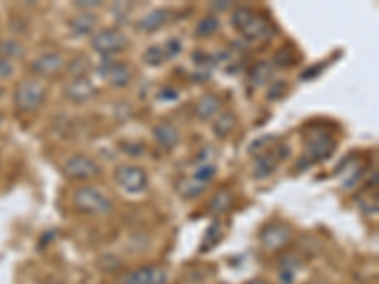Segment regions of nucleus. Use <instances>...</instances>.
<instances>
[{
    "label": "nucleus",
    "instance_id": "12",
    "mask_svg": "<svg viewBox=\"0 0 379 284\" xmlns=\"http://www.w3.org/2000/svg\"><path fill=\"white\" fill-rule=\"evenodd\" d=\"M63 66H65V59H63V55L59 52H48L44 55H40L38 59L33 61L31 70L36 76L46 78V76H53V74L59 73Z\"/></svg>",
    "mask_w": 379,
    "mask_h": 284
},
{
    "label": "nucleus",
    "instance_id": "32",
    "mask_svg": "<svg viewBox=\"0 0 379 284\" xmlns=\"http://www.w3.org/2000/svg\"><path fill=\"white\" fill-rule=\"evenodd\" d=\"M101 2H95V0H87V2H76V6L80 8H95L99 6Z\"/></svg>",
    "mask_w": 379,
    "mask_h": 284
},
{
    "label": "nucleus",
    "instance_id": "5",
    "mask_svg": "<svg viewBox=\"0 0 379 284\" xmlns=\"http://www.w3.org/2000/svg\"><path fill=\"white\" fill-rule=\"evenodd\" d=\"M127 46V36L116 29H103L93 34L92 47L103 57H112L116 53H122Z\"/></svg>",
    "mask_w": 379,
    "mask_h": 284
},
{
    "label": "nucleus",
    "instance_id": "6",
    "mask_svg": "<svg viewBox=\"0 0 379 284\" xmlns=\"http://www.w3.org/2000/svg\"><path fill=\"white\" fill-rule=\"evenodd\" d=\"M116 284H167V271L159 265H143L124 273Z\"/></svg>",
    "mask_w": 379,
    "mask_h": 284
},
{
    "label": "nucleus",
    "instance_id": "17",
    "mask_svg": "<svg viewBox=\"0 0 379 284\" xmlns=\"http://www.w3.org/2000/svg\"><path fill=\"white\" fill-rule=\"evenodd\" d=\"M97 25V20L93 13H80L78 17L69 21V29L72 31L74 36H85V34L93 33V29Z\"/></svg>",
    "mask_w": 379,
    "mask_h": 284
},
{
    "label": "nucleus",
    "instance_id": "22",
    "mask_svg": "<svg viewBox=\"0 0 379 284\" xmlns=\"http://www.w3.org/2000/svg\"><path fill=\"white\" fill-rule=\"evenodd\" d=\"M269 78H271V65H269V61H260V63H256V65L252 66V70H250V82H252L255 86H264Z\"/></svg>",
    "mask_w": 379,
    "mask_h": 284
},
{
    "label": "nucleus",
    "instance_id": "26",
    "mask_svg": "<svg viewBox=\"0 0 379 284\" xmlns=\"http://www.w3.org/2000/svg\"><path fill=\"white\" fill-rule=\"evenodd\" d=\"M216 177V165H213V163H203V165H199L196 169V172H194V179L199 180V182H203V184H209L210 180Z\"/></svg>",
    "mask_w": 379,
    "mask_h": 284
},
{
    "label": "nucleus",
    "instance_id": "11",
    "mask_svg": "<svg viewBox=\"0 0 379 284\" xmlns=\"http://www.w3.org/2000/svg\"><path fill=\"white\" fill-rule=\"evenodd\" d=\"M95 86L90 78H84V76H78V78L71 80L65 87V97L72 103H87L90 99L95 97Z\"/></svg>",
    "mask_w": 379,
    "mask_h": 284
},
{
    "label": "nucleus",
    "instance_id": "3",
    "mask_svg": "<svg viewBox=\"0 0 379 284\" xmlns=\"http://www.w3.org/2000/svg\"><path fill=\"white\" fill-rule=\"evenodd\" d=\"M336 146H338L336 144V139L330 133H327L324 129H315L311 133V137L306 139V154H303L301 163L313 165V163L327 161L336 152Z\"/></svg>",
    "mask_w": 379,
    "mask_h": 284
},
{
    "label": "nucleus",
    "instance_id": "34",
    "mask_svg": "<svg viewBox=\"0 0 379 284\" xmlns=\"http://www.w3.org/2000/svg\"><path fill=\"white\" fill-rule=\"evenodd\" d=\"M0 124H2V116H0Z\"/></svg>",
    "mask_w": 379,
    "mask_h": 284
},
{
    "label": "nucleus",
    "instance_id": "7",
    "mask_svg": "<svg viewBox=\"0 0 379 284\" xmlns=\"http://www.w3.org/2000/svg\"><path fill=\"white\" fill-rule=\"evenodd\" d=\"M114 179L127 193H141L148 188V177L141 167L120 165L114 172Z\"/></svg>",
    "mask_w": 379,
    "mask_h": 284
},
{
    "label": "nucleus",
    "instance_id": "18",
    "mask_svg": "<svg viewBox=\"0 0 379 284\" xmlns=\"http://www.w3.org/2000/svg\"><path fill=\"white\" fill-rule=\"evenodd\" d=\"M231 205H234V193L228 188H222L215 197L210 199L209 211L213 214H224V212H228L231 209Z\"/></svg>",
    "mask_w": 379,
    "mask_h": 284
},
{
    "label": "nucleus",
    "instance_id": "14",
    "mask_svg": "<svg viewBox=\"0 0 379 284\" xmlns=\"http://www.w3.org/2000/svg\"><path fill=\"white\" fill-rule=\"evenodd\" d=\"M277 163H279V159H277L275 154L264 152L260 156H256L255 167H252V177L255 179H268L277 169Z\"/></svg>",
    "mask_w": 379,
    "mask_h": 284
},
{
    "label": "nucleus",
    "instance_id": "21",
    "mask_svg": "<svg viewBox=\"0 0 379 284\" xmlns=\"http://www.w3.org/2000/svg\"><path fill=\"white\" fill-rule=\"evenodd\" d=\"M205 188H207V184H203V182H199V180L196 179L184 180V182L178 184V193H180L184 199H194L199 197V195L205 192Z\"/></svg>",
    "mask_w": 379,
    "mask_h": 284
},
{
    "label": "nucleus",
    "instance_id": "20",
    "mask_svg": "<svg viewBox=\"0 0 379 284\" xmlns=\"http://www.w3.org/2000/svg\"><path fill=\"white\" fill-rule=\"evenodd\" d=\"M236 126H237L236 116L231 112H224L220 114V118L216 119V124L213 129H215V135L218 139H226V137H229V135L234 133Z\"/></svg>",
    "mask_w": 379,
    "mask_h": 284
},
{
    "label": "nucleus",
    "instance_id": "2",
    "mask_svg": "<svg viewBox=\"0 0 379 284\" xmlns=\"http://www.w3.org/2000/svg\"><path fill=\"white\" fill-rule=\"evenodd\" d=\"M72 203L84 214L92 216H105L112 211V201L105 193L93 186H80L72 193Z\"/></svg>",
    "mask_w": 379,
    "mask_h": 284
},
{
    "label": "nucleus",
    "instance_id": "33",
    "mask_svg": "<svg viewBox=\"0 0 379 284\" xmlns=\"http://www.w3.org/2000/svg\"><path fill=\"white\" fill-rule=\"evenodd\" d=\"M247 284H268V283H264V281H258V278H256V281H250V283Z\"/></svg>",
    "mask_w": 379,
    "mask_h": 284
},
{
    "label": "nucleus",
    "instance_id": "31",
    "mask_svg": "<svg viewBox=\"0 0 379 284\" xmlns=\"http://www.w3.org/2000/svg\"><path fill=\"white\" fill-rule=\"evenodd\" d=\"M127 156H133V158H138L141 154L144 152V146L143 144H135V142H129V144H122Z\"/></svg>",
    "mask_w": 379,
    "mask_h": 284
},
{
    "label": "nucleus",
    "instance_id": "30",
    "mask_svg": "<svg viewBox=\"0 0 379 284\" xmlns=\"http://www.w3.org/2000/svg\"><path fill=\"white\" fill-rule=\"evenodd\" d=\"M13 74V65H12V61H8V59H2L0 57V80H4V78H10Z\"/></svg>",
    "mask_w": 379,
    "mask_h": 284
},
{
    "label": "nucleus",
    "instance_id": "24",
    "mask_svg": "<svg viewBox=\"0 0 379 284\" xmlns=\"http://www.w3.org/2000/svg\"><path fill=\"white\" fill-rule=\"evenodd\" d=\"M143 59L144 63H148L150 66H159L164 65L165 61H167V55H165L164 44L162 46H150L146 52L143 53Z\"/></svg>",
    "mask_w": 379,
    "mask_h": 284
},
{
    "label": "nucleus",
    "instance_id": "19",
    "mask_svg": "<svg viewBox=\"0 0 379 284\" xmlns=\"http://www.w3.org/2000/svg\"><path fill=\"white\" fill-rule=\"evenodd\" d=\"M220 239H222V224H220V220H215V222H210L207 232H205L201 252L213 251V248L220 243Z\"/></svg>",
    "mask_w": 379,
    "mask_h": 284
},
{
    "label": "nucleus",
    "instance_id": "27",
    "mask_svg": "<svg viewBox=\"0 0 379 284\" xmlns=\"http://www.w3.org/2000/svg\"><path fill=\"white\" fill-rule=\"evenodd\" d=\"M275 61L279 66H290L296 63V53L292 47H283L281 52L275 55Z\"/></svg>",
    "mask_w": 379,
    "mask_h": 284
},
{
    "label": "nucleus",
    "instance_id": "1",
    "mask_svg": "<svg viewBox=\"0 0 379 284\" xmlns=\"http://www.w3.org/2000/svg\"><path fill=\"white\" fill-rule=\"evenodd\" d=\"M231 25L236 27L245 38L252 42H264L275 34V27L269 23V20L245 6L236 8V12L231 13Z\"/></svg>",
    "mask_w": 379,
    "mask_h": 284
},
{
    "label": "nucleus",
    "instance_id": "29",
    "mask_svg": "<svg viewBox=\"0 0 379 284\" xmlns=\"http://www.w3.org/2000/svg\"><path fill=\"white\" fill-rule=\"evenodd\" d=\"M271 142H273V137H271V135H268V137H260V139H256L255 142L249 146V152H252L255 156H260V154H264V148L271 144Z\"/></svg>",
    "mask_w": 379,
    "mask_h": 284
},
{
    "label": "nucleus",
    "instance_id": "25",
    "mask_svg": "<svg viewBox=\"0 0 379 284\" xmlns=\"http://www.w3.org/2000/svg\"><path fill=\"white\" fill-rule=\"evenodd\" d=\"M21 53H23V47L21 44H17L15 40H4V42H0V55H2V59H12V57H20Z\"/></svg>",
    "mask_w": 379,
    "mask_h": 284
},
{
    "label": "nucleus",
    "instance_id": "4",
    "mask_svg": "<svg viewBox=\"0 0 379 284\" xmlns=\"http://www.w3.org/2000/svg\"><path fill=\"white\" fill-rule=\"evenodd\" d=\"M46 95L48 89L42 82H38V80H23L15 87L13 100H15V106L20 108L21 112H34L44 105Z\"/></svg>",
    "mask_w": 379,
    "mask_h": 284
},
{
    "label": "nucleus",
    "instance_id": "23",
    "mask_svg": "<svg viewBox=\"0 0 379 284\" xmlns=\"http://www.w3.org/2000/svg\"><path fill=\"white\" fill-rule=\"evenodd\" d=\"M218 27H220L218 17H215V15H207V17H203V20L196 25V34L199 38H203V36H213V34L218 31Z\"/></svg>",
    "mask_w": 379,
    "mask_h": 284
},
{
    "label": "nucleus",
    "instance_id": "8",
    "mask_svg": "<svg viewBox=\"0 0 379 284\" xmlns=\"http://www.w3.org/2000/svg\"><path fill=\"white\" fill-rule=\"evenodd\" d=\"M65 174L72 180H92L101 174V167L84 154H76L65 161Z\"/></svg>",
    "mask_w": 379,
    "mask_h": 284
},
{
    "label": "nucleus",
    "instance_id": "28",
    "mask_svg": "<svg viewBox=\"0 0 379 284\" xmlns=\"http://www.w3.org/2000/svg\"><path fill=\"white\" fill-rule=\"evenodd\" d=\"M164 50L165 55H167V59H175V57H178L180 52H183V44H180V40L169 38L164 44Z\"/></svg>",
    "mask_w": 379,
    "mask_h": 284
},
{
    "label": "nucleus",
    "instance_id": "13",
    "mask_svg": "<svg viewBox=\"0 0 379 284\" xmlns=\"http://www.w3.org/2000/svg\"><path fill=\"white\" fill-rule=\"evenodd\" d=\"M171 10L167 8H159V10H154L148 15H144L143 20L138 21V31H144V33H154L157 29H162L169 23L171 20Z\"/></svg>",
    "mask_w": 379,
    "mask_h": 284
},
{
    "label": "nucleus",
    "instance_id": "16",
    "mask_svg": "<svg viewBox=\"0 0 379 284\" xmlns=\"http://www.w3.org/2000/svg\"><path fill=\"white\" fill-rule=\"evenodd\" d=\"M220 106H222V103H220V99L216 97L215 93H207V95H203L201 99L197 100L194 112H196L199 119H210L220 110Z\"/></svg>",
    "mask_w": 379,
    "mask_h": 284
},
{
    "label": "nucleus",
    "instance_id": "15",
    "mask_svg": "<svg viewBox=\"0 0 379 284\" xmlns=\"http://www.w3.org/2000/svg\"><path fill=\"white\" fill-rule=\"evenodd\" d=\"M154 139L157 140V144L164 146L165 150H173V148L178 144L180 135H178L175 126H171V124H159V126L154 127Z\"/></svg>",
    "mask_w": 379,
    "mask_h": 284
},
{
    "label": "nucleus",
    "instance_id": "9",
    "mask_svg": "<svg viewBox=\"0 0 379 284\" xmlns=\"http://www.w3.org/2000/svg\"><path fill=\"white\" fill-rule=\"evenodd\" d=\"M292 239V232L287 224L273 222L268 224L260 232V243L268 251H281L283 246L288 245V241Z\"/></svg>",
    "mask_w": 379,
    "mask_h": 284
},
{
    "label": "nucleus",
    "instance_id": "10",
    "mask_svg": "<svg viewBox=\"0 0 379 284\" xmlns=\"http://www.w3.org/2000/svg\"><path fill=\"white\" fill-rule=\"evenodd\" d=\"M99 74L114 87L127 86L131 82V76H133L129 66L124 65V63H116V61H105L99 66Z\"/></svg>",
    "mask_w": 379,
    "mask_h": 284
}]
</instances>
